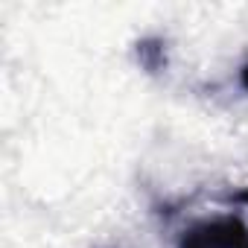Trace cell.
<instances>
[{"instance_id": "cell-3", "label": "cell", "mask_w": 248, "mask_h": 248, "mask_svg": "<svg viewBox=\"0 0 248 248\" xmlns=\"http://www.w3.org/2000/svg\"><path fill=\"white\" fill-rule=\"evenodd\" d=\"M239 82H242V88L248 91V62L242 64V70H239Z\"/></svg>"}, {"instance_id": "cell-4", "label": "cell", "mask_w": 248, "mask_h": 248, "mask_svg": "<svg viewBox=\"0 0 248 248\" xmlns=\"http://www.w3.org/2000/svg\"><path fill=\"white\" fill-rule=\"evenodd\" d=\"M233 202H239V204H248V187H245V190H239V193L233 196Z\"/></svg>"}, {"instance_id": "cell-1", "label": "cell", "mask_w": 248, "mask_h": 248, "mask_svg": "<svg viewBox=\"0 0 248 248\" xmlns=\"http://www.w3.org/2000/svg\"><path fill=\"white\" fill-rule=\"evenodd\" d=\"M178 248H248V228L239 216H216L190 225Z\"/></svg>"}, {"instance_id": "cell-2", "label": "cell", "mask_w": 248, "mask_h": 248, "mask_svg": "<svg viewBox=\"0 0 248 248\" xmlns=\"http://www.w3.org/2000/svg\"><path fill=\"white\" fill-rule=\"evenodd\" d=\"M135 53H138V62L146 73L158 76L167 70V44L164 38H140L135 44Z\"/></svg>"}]
</instances>
